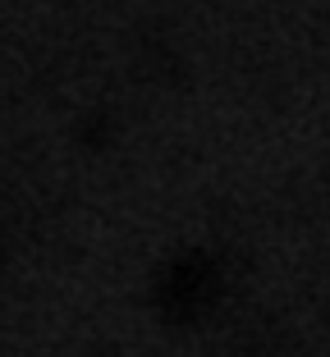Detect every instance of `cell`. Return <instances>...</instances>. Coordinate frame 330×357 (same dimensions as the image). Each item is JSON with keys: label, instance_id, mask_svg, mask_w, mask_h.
Wrapping results in <instances>:
<instances>
[{"label": "cell", "instance_id": "6da1fadb", "mask_svg": "<svg viewBox=\"0 0 330 357\" xmlns=\"http://www.w3.org/2000/svg\"><path fill=\"white\" fill-rule=\"evenodd\" d=\"M151 298H156V312L170 326H197L220 303V271H216L211 257L183 252L174 261H165V271L156 275Z\"/></svg>", "mask_w": 330, "mask_h": 357}]
</instances>
